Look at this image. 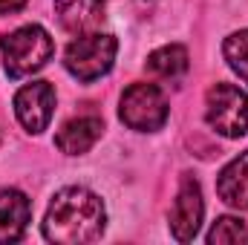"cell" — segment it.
Segmentation results:
<instances>
[{
  "label": "cell",
  "mask_w": 248,
  "mask_h": 245,
  "mask_svg": "<svg viewBox=\"0 0 248 245\" xmlns=\"http://www.w3.org/2000/svg\"><path fill=\"white\" fill-rule=\"evenodd\" d=\"M170 116L168 98L156 84H130L122 92L119 119L136 133H156Z\"/></svg>",
  "instance_id": "277c9868"
},
{
  "label": "cell",
  "mask_w": 248,
  "mask_h": 245,
  "mask_svg": "<svg viewBox=\"0 0 248 245\" xmlns=\"http://www.w3.org/2000/svg\"><path fill=\"white\" fill-rule=\"evenodd\" d=\"M107 228V208L98 193L87 187H63L52 196L44 216V237L55 245H84L101 240Z\"/></svg>",
  "instance_id": "6da1fadb"
},
{
  "label": "cell",
  "mask_w": 248,
  "mask_h": 245,
  "mask_svg": "<svg viewBox=\"0 0 248 245\" xmlns=\"http://www.w3.org/2000/svg\"><path fill=\"white\" fill-rule=\"evenodd\" d=\"M205 122L225 138L248 133V95L234 84H214L205 95Z\"/></svg>",
  "instance_id": "5b68a950"
},
{
  "label": "cell",
  "mask_w": 248,
  "mask_h": 245,
  "mask_svg": "<svg viewBox=\"0 0 248 245\" xmlns=\"http://www.w3.org/2000/svg\"><path fill=\"white\" fill-rule=\"evenodd\" d=\"M202 216H205L202 187H199V182L193 176L185 173L182 176V184H179V193L173 199V208H170V234H173V240L190 243L199 234Z\"/></svg>",
  "instance_id": "52a82bcc"
},
{
  "label": "cell",
  "mask_w": 248,
  "mask_h": 245,
  "mask_svg": "<svg viewBox=\"0 0 248 245\" xmlns=\"http://www.w3.org/2000/svg\"><path fill=\"white\" fill-rule=\"evenodd\" d=\"M187 49L182 44H168V46H159L156 52H150L147 58V72L156 75V78H165V81H176L187 72Z\"/></svg>",
  "instance_id": "7c38bea8"
},
{
  "label": "cell",
  "mask_w": 248,
  "mask_h": 245,
  "mask_svg": "<svg viewBox=\"0 0 248 245\" xmlns=\"http://www.w3.org/2000/svg\"><path fill=\"white\" fill-rule=\"evenodd\" d=\"M222 55L228 66L248 84V29H240V32H231L222 44Z\"/></svg>",
  "instance_id": "4fadbf2b"
},
{
  "label": "cell",
  "mask_w": 248,
  "mask_h": 245,
  "mask_svg": "<svg viewBox=\"0 0 248 245\" xmlns=\"http://www.w3.org/2000/svg\"><path fill=\"white\" fill-rule=\"evenodd\" d=\"M119 52V41L107 32H84L75 35V41L66 46L63 52V66L72 78L90 84L98 81L101 75H107L116 63Z\"/></svg>",
  "instance_id": "3957f363"
},
{
  "label": "cell",
  "mask_w": 248,
  "mask_h": 245,
  "mask_svg": "<svg viewBox=\"0 0 248 245\" xmlns=\"http://www.w3.org/2000/svg\"><path fill=\"white\" fill-rule=\"evenodd\" d=\"M104 133V122L98 116H78L69 119L55 136V147L66 156H84L87 150L95 147V141Z\"/></svg>",
  "instance_id": "9c48e42d"
},
{
  "label": "cell",
  "mask_w": 248,
  "mask_h": 245,
  "mask_svg": "<svg viewBox=\"0 0 248 245\" xmlns=\"http://www.w3.org/2000/svg\"><path fill=\"white\" fill-rule=\"evenodd\" d=\"M217 193L228 208L248 211V150L231 159L219 176H217Z\"/></svg>",
  "instance_id": "8fae6325"
},
{
  "label": "cell",
  "mask_w": 248,
  "mask_h": 245,
  "mask_svg": "<svg viewBox=\"0 0 248 245\" xmlns=\"http://www.w3.org/2000/svg\"><path fill=\"white\" fill-rule=\"evenodd\" d=\"M15 116L26 133H44L55 116V87L49 81H32L15 95Z\"/></svg>",
  "instance_id": "8992f818"
},
{
  "label": "cell",
  "mask_w": 248,
  "mask_h": 245,
  "mask_svg": "<svg viewBox=\"0 0 248 245\" xmlns=\"http://www.w3.org/2000/svg\"><path fill=\"white\" fill-rule=\"evenodd\" d=\"M104 6V0H55V15L69 35H84L101 26Z\"/></svg>",
  "instance_id": "30bf717a"
},
{
  "label": "cell",
  "mask_w": 248,
  "mask_h": 245,
  "mask_svg": "<svg viewBox=\"0 0 248 245\" xmlns=\"http://www.w3.org/2000/svg\"><path fill=\"white\" fill-rule=\"evenodd\" d=\"M208 243L222 245V243H248V228L243 225V219L234 216H219L214 222V228L208 231Z\"/></svg>",
  "instance_id": "5bb4252c"
},
{
  "label": "cell",
  "mask_w": 248,
  "mask_h": 245,
  "mask_svg": "<svg viewBox=\"0 0 248 245\" xmlns=\"http://www.w3.org/2000/svg\"><path fill=\"white\" fill-rule=\"evenodd\" d=\"M32 222V202L23 190H0V243H17Z\"/></svg>",
  "instance_id": "ba28073f"
},
{
  "label": "cell",
  "mask_w": 248,
  "mask_h": 245,
  "mask_svg": "<svg viewBox=\"0 0 248 245\" xmlns=\"http://www.w3.org/2000/svg\"><path fill=\"white\" fill-rule=\"evenodd\" d=\"M26 6V0H0V15H15Z\"/></svg>",
  "instance_id": "9a60e30c"
},
{
  "label": "cell",
  "mask_w": 248,
  "mask_h": 245,
  "mask_svg": "<svg viewBox=\"0 0 248 245\" xmlns=\"http://www.w3.org/2000/svg\"><path fill=\"white\" fill-rule=\"evenodd\" d=\"M52 52H55V41L38 23L20 26L0 38V55H3V66L9 78H26L44 69L52 58Z\"/></svg>",
  "instance_id": "7a4b0ae2"
}]
</instances>
